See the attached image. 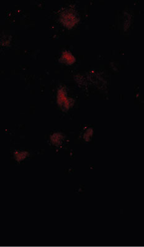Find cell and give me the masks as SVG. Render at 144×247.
Segmentation results:
<instances>
[{
	"mask_svg": "<svg viewBox=\"0 0 144 247\" xmlns=\"http://www.w3.org/2000/svg\"><path fill=\"white\" fill-rule=\"evenodd\" d=\"M61 60L63 63H65L67 65H72L75 62V57L70 52L65 51L63 53Z\"/></svg>",
	"mask_w": 144,
	"mask_h": 247,
	"instance_id": "obj_2",
	"label": "cell"
},
{
	"mask_svg": "<svg viewBox=\"0 0 144 247\" xmlns=\"http://www.w3.org/2000/svg\"><path fill=\"white\" fill-rule=\"evenodd\" d=\"M62 21L66 27L72 28L78 21L76 15L73 11L66 10L62 15Z\"/></svg>",
	"mask_w": 144,
	"mask_h": 247,
	"instance_id": "obj_1",
	"label": "cell"
}]
</instances>
